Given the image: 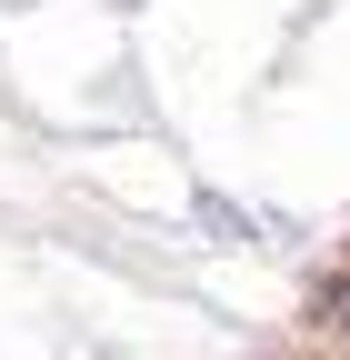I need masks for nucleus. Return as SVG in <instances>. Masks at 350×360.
Listing matches in <instances>:
<instances>
[{
  "label": "nucleus",
  "instance_id": "obj_1",
  "mask_svg": "<svg viewBox=\"0 0 350 360\" xmlns=\"http://www.w3.org/2000/svg\"><path fill=\"white\" fill-rule=\"evenodd\" d=\"M320 310H330L340 330H350V281H320Z\"/></svg>",
  "mask_w": 350,
  "mask_h": 360
}]
</instances>
